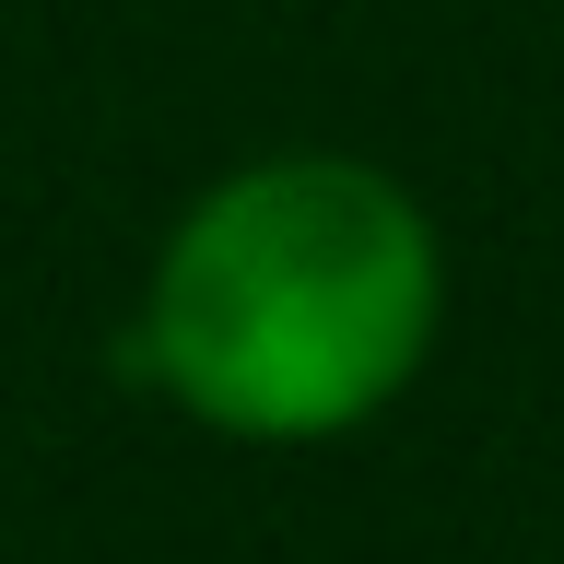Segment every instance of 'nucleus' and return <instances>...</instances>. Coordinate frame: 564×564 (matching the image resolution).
I'll return each instance as SVG.
<instances>
[{"label": "nucleus", "instance_id": "obj_1", "mask_svg": "<svg viewBox=\"0 0 564 564\" xmlns=\"http://www.w3.org/2000/svg\"><path fill=\"white\" fill-rule=\"evenodd\" d=\"M447 329L435 212L365 153H259L212 176L141 271L130 365L200 435L341 447Z\"/></svg>", "mask_w": 564, "mask_h": 564}]
</instances>
